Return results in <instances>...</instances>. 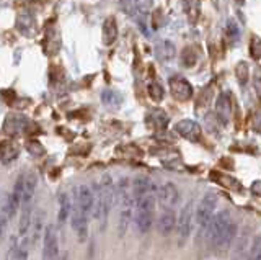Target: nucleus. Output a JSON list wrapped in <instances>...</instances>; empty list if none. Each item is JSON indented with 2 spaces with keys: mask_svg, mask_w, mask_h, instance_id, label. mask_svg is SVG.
I'll use <instances>...</instances> for the list:
<instances>
[{
  "mask_svg": "<svg viewBox=\"0 0 261 260\" xmlns=\"http://www.w3.org/2000/svg\"><path fill=\"white\" fill-rule=\"evenodd\" d=\"M134 221L139 232H147L155 219V205H157V186L149 177H137L133 182Z\"/></svg>",
  "mask_w": 261,
  "mask_h": 260,
  "instance_id": "obj_1",
  "label": "nucleus"
},
{
  "mask_svg": "<svg viewBox=\"0 0 261 260\" xmlns=\"http://www.w3.org/2000/svg\"><path fill=\"white\" fill-rule=\"evenodd\" d=\"M95 190V206L93 216L98 221H101V227H105L106 219L110 216V211L116 201V188H114L113 178L110 174H105L98 185L93 186Z\"/></svg>",
  "mask_w": 261,
  "mask_h": 260,
  "instance_id": "obj_2",
  "label": "nucleus"
},
{
  "mask_svg": "<svg viewBox=\"0 0 261 260\" xmlns=\"http://www.w3.org/2000/svg\"><path fill=\"white\" fill-rule=\"evenodd\" d=\"M209 241L212 246L224 249L230 246V242L237 235V224L228 211H219L209 224Z\"/></svg>",
  "mask_w": 261,
  "mask_h": 260,
  "instance_id": "obj_3",
  "label": "nucleus"
},
{
  "mask_svg": "<svg viewBox=\"0 0 261 260\" xmlns=\"http://www.w3.org/2000/svg\"><path fill=\"white\" fill-rule=\"evenodd\" d=\"M116 200L119 206V235H124L127 227L133 219V209H134V195H133V183L127 178H121V182L116 188Z\"/></svg>",
  "mask_w": 261,
  "mask_h": 260,
  "instance_id": "obj_4",
  "label": "nucleus"
},
{
  "mask_svg": "<svg viewBox=\"0 0 261 260\" xmlns=\"http://www.w3.org/2000/svg\"><path fill=\"white\" fill-rule=\"evenodd\" d=\"M216 206H217V195L207 192L199 201L198 209H196V221L202 227V229H207L211 221L216 216Z\"/></svg>",
  "mask_w": 261,
  "mask_h": 260,
  "instance_id": "obj_5",
  "label": "nucleus"
},
{
  "mask_svg": "<svg viewBox=\"0 0 261 260\" xmlns=\"http://www.w3.org/2000/svg\"><path fill=\"white\" fill-rule=\"evenodd\" d=\"M178 203H179L178 186L171 182L162 183L157 188V205H160V209H176Z\"/></svg>",
  "mask_w": 261,
  "mask_h": 260,
  "instance_id": "obj_6",
  "label": "nucleus"
},
{
  "mask_svg": "<svg viewBox=\"0 0 261 260\" xmlns=\"http://www.w3.org/2000/svg\"><path fill=\"white\" fill-rule=\"evenodd\" d=\"M43 260H59V238L54 224H47L44 229Z\"/></svg>",
  "mask_w": 261,
  "mask_h": 260,
  "instance_id": "obj_7",
  "label": "nucleus"
},
{
  "mask_svg": "<svg viewBox=\"0 0 261 260\" xmlns=\"http://www.w3.org/2000/svg\"><path fill=\"white\" fill-rule=\"evenodd\" d=\"M191 226H193V201H188L186 205L181 208L178 215V239L179 244H185L191 234Z\"/></svg>",
  "mask_w": 261,
  "mask_h": 260,
  "instance_id": "obj_8",
  "label": "nucleus"
},
{
  "mask_svg": "<svg viewBox=\"0 0 261 260\" xmlns=\"http://www.w3.org/2000/svg\"><path fill=\"white\" fill-rule=\"evenodd\" d=\"M73 203L84 211L85 215H93V206H95V192L90 188L88 185H80L75 190V198Z\"/></svg>",
  "mask_w": 261,
  "mask_h": 260,
  "instance_id": "obj_9",
  "label": "nucleus"
},
{
  "mask_svg": "<svg viewBox=\"0 0 261 260\" xmlns=\"http://www.w3.org/2000/svg\"><path fill=\"white\" fill-rule=\"evenodd\" d=\"M70 224L73 231L77 232V238L80 242L87 241L88 238V215H85L75 203L72 206V215H70Z\"/></svg>",
  "mask_w": 261,
  "mask_h": 260,
  "instance_id": "obj_10",
  "label": "nucleus"
},
{
  "mask_svg": "<svg viewBox=\"0 0 261 260\" xmlns=\"http://www.w3.org/2000/svg\"><path fill=\"white\" fill-rule=\"evenodd\" d=\"M30 120L23 115H18V113H10L7 118H5V123H4V133L7 136H20L27 131Z\"/></svg>",
  "mask_w": 261,
  "mask_h": 260,
  "instance_id": "obj_11",
  "label": "nucleus"
},
{
  "mask_svg": "<svg viewBox=\"0 0 261 260\" xmlns=\"http://www.w3.org/2000/svg\"><path fill=\"white\" fill-rule=\"evenodd\" d=\"M170 90H171V95H173V99H176L178 102H186L193 97L191 84L188 82L185 77H179V76L170 79Z\"/></svg>",
  "mask_w": 261,
  "mask_h": 260,
  "instance_id": "obj_12",
  "label": "nucleus"
},
{
  "mask_svg": "<svg viewBox=\"0 0 261 260\" xmlns=\"http://www.w3.org/2000/svg\"><path fill=\"white\" fill-rule=\"evenodd\" d=\"M175 131L181 137H185V139L193 141V143L199 141V137H201V126L193 120H181L179 123H176Z\"/></svg>",
  "mask_w": 261,
  "mask_h": 260,
  "instance_id": "obj_13",
  "label": "nucleus"
},
{
  "mask_svg": "<svg viewBox=\"0 0 261 260\" xmlns=\"http://www.w3.org/2000/svg\"><path fill=\"white\" fill-rule=\"evenodd\" d=\"M121 9L129 17L134 15H147L152 7V0H119Z\"/></svg>",
  "mask_w": 261,
  "mask_h": 260,
  "instance_id": "obj_14",
  "label": "nucleus"
},
{
  "mask_svg": "<svg viewBox=\"0 0 261 260\" xmlns=\"http://www.w3.org/2000/svg\"><path fill=\"white\" fill-rule=\"evenodd\" d=\"M15 27L23 36L31 38V36L36 35V20H35V17H33L31 12L18 13V17H16V21H15Z\"/></svg>",
  "mask_w": 261,
  "mask_h": 260,
  "instance_id": "obj_15",
  "label": "nucleus"
},
{
  "mask_svg": "<svg viewBox=\"0 0 261 260\" xmlns=\"http://www.w3.org/2000/svg\"><path fill=\"white\" fill-rule=\"evenodd\" d=\"M216 116L222 125H227L232 118V102L228 93H220L216 102Z\"/></svg>",
  "mask_w": 261,
  "mask_h": 260,
  "instance_id": "obj_16",
  "label": "nucleus"
},
{
  "mask_svg": "<svg viewBox=\"0 0 261 260\" xmlns=\"http://www.w3.org/2000/svg\"><path fill=\"white\" fill-rule=\"evenodd\" d=\"M178 223L176 218V209H160L159 216V231L163 235H168L171 231L175 229V226Z\"/></svg>",
  "mask_w": 261,
  "mask_h": 260,
  "instance_id": "obj_17",
  "label": "nucleus"
},
{
  "mask_svg": "<svg viewBox=\"0 0 261 260\" xmlns=\"http://www.w3.org/2000/svg\"><path fill=\"white\" fill-rule=\"evenodd\" d=\"M20 156V148L18 144L12 139H7L0 143V162L5 166L12 164V162Z\"/></svg>",
  "mask_w": 261,
  "mask_h": 260,
  "instance_id": "obj_18",
  "label": "nucleus"
},
{
  "mask_svg": "<svg viewBox=\"0 0 261 260\" xmlns=\"http://www.w3.org/2000/svg\"><path fill=\"white\" fill-rule=\"evenodd\" d=\"M31 223H33V203H24V205H21V215L18 223V231L21 238H24L30 232Z\"/></svg>",
  "mask_w": 261,
  "mask_h": 260,
  "instance_id": "obj_19",
  "label": "nucleus"
},
{
  "mask_svg": "<svg viewBox=\"0 0 261 260\" xmlns=\"http://www.w3.org/2000/svg\"><path fill=\"white\" fill-rule=\"evenodd\" d=\"M36 186H38V177L36 174L30 172L28 175H24V190H23V203H33V198H35L36 193Z\"/></svg>",
  "mask_w": 261,
  "mask_h": 260,
  "instance_id": "obj_20",
  "label": "nucleus"
},
{
  "mask_svg": "<svg viewBox=\"0 0 261 260\" xmlns=\"http://www.w3.org/2000/svg\"><path fill=\"white\" fill-rule=\"evenodd\" d=\"M118 38V25L116 20L113 17H110L108 20H105L103 23V43L106 46H111Z\"/></svg>",
  "mask_w": 261,
  "mask_h": 260,
  "instance_id": "obj_21",
  "label": "nucleus"
},
{
  "mask_svg": "<svg viewBox=\"0 0 261 260\" xmlns=\"http://www.w3.org/2000/svg\"><path fill=\"white\" fill-rule=\"evenodd\" d=\"M147 121L149 125L157 128V129H165L168 126V115L163 110H152L149 115H147Z\"/></svg>",
  "mask_w": 261,
  "mask_h": 260,
  "instance_id": "obj_22",
  "label": "nucleus"
},
{
  "mask_svg": "<svg viewBox=\"0 0 261 260\" xmlns=\"http://www.w3.org/2000/svg\"><path fill=\"white\" fill-rule=\"evenodd\" d=\"M59 213H57V221L62 226L65 221H67V218L72 215V205H70V200L65 193H61L59 195Z\"/></svg>",
  "mask_w": 261,
  "mask_h": 260,
  "instance_id": "obj_23",
  "label": "nucleus"
},
{
  "mask_svg": "<svg viewBox=\"0 0 261 260\" xmlns=\"http://www.w3.org/2000/svg\"><path fill=\"white\" fill-rule=\"evenodd\" d=\"M43 221H44V213L43 211H38L31 223V242L33 244H36L39 241V235L43 232Z\"/></svg>",
  "mask_w": 261,
  "mask_h": 260,
  "instance_id": "obj_24",
  "label": "nucleus"
},
{
  "mask_svg": "<svg viewBox=\"0 0 261 260\" xmlns=\"http://www.w3.org/2000/svg\"><path fill=\"white\" fill-rule=\"evenodd\" d=\"M101 102L110 108H118L122 103V97L114 90H105L101 93Z\"/></svg>",
  "mask_w": 261,
  "mask_h": 260,
  "instance_id": "obj_25",
  "label": "nucleus"
},
{
  "mask_svg": "<svg viewBox=\"0 0 261 260\" xmlns=\"http://www.w3.org/2000/svg\"><path fill=\"white\" fill-rule=\"evenodd\" d=\"M49 44H54L56 46V50L59 51V48H61V36H59V33H57V30L54 28H47V31H46V38H44V51L49 48Z\"/></svg>",
  "mask_w": 261,
  "mask_h": 260,
  "instance_id": "obj_26",
  "label": "nucleus"
},
{
  "mask_svg": "<svg viewBox=\"0 0 261 260\" xmlns=\"http://www.w3.org/2000/svg\"><path fill=\"white\" fill-rule=\"evenodd\" d=\"M185 12L190 17V21L194 23L199 15V0H185Z\"/></svg>",
  "mask_w": 261,
  "mask_h": 260,
  "instance_id": "obj_27",
  "label": "nucleus"
},
{
  "mask_svg": "<svg viewBox=\"0 0 261 260\" xmlns=\"http://www.w3.org/2000/svg\"><path fill=\"white\" fill-rule=\"evenodd\" d=\"M196 62H198V50H196L194 46L186 48L183 51V64L188 67H191Z\"/></svg>",
  "mask_w": 261,
  "mask_h": 260,
  "instance_id": "obj_28",
  "label": "nucleus"
},
{
  "mask_svg": "<svg viewBox=\"0 0 261 260\" xmlns=\"http://www.w3.org/2000/svg\"><path fill=\"white\" fill-rule=\"evenodd\" d=\"M149 95L153 102H162L163 100V95H165V90L159 82H150L149 84Z\"/></svg>",
  "mask_w": 261,
  "mask_h": 260,
  "instance_id": "obj_29",
  "label": "nucleus"
},
{
  "mask_svg": "<svg viewBox=\"0 0 261 260\" xmlns=\"http://www.w3.org/2000/svg\"><path fill=\"white\" fill-rule=\"evenodd\" d=\"M235 74H237V79H239V82H240L242 85L247 84V82H248V77H250L248 64H247V62H240L239 66H237Z\"/></svg>",
  "mask_w": 261,
  "mask_h": 260,
  "instance_id": "obj_30",
  "label": "nucleus"
},
{
  "mask_svg": "<svg viewBox=\"0 0 261 260\" xmlns=\"http://www.w3.org/2000/svg\"><path fill=\"white\" fill-rule=\"evenodd\" d=\"M248 260H261V235H256V238L253 239Z\"/></svg>",
  "mask_w": 261,
  "mask_h": 260,
  "instance_id": "obj_31",
  "label": "nucleus"
},
{
  "mask_svg": "<svg viewBox=\"0 0 261 260\" xmlns=\"http://www.w3.org/2000/svg\"><path fill=\"white\" fill-rule=\"evenodd\" d=\"M227 36H228V39H230L232 43H235L237 39H240V28H239V25L233 21V20H228V23H227Z\"/></svg>",
  "mask_w": 261,
  "mask_h": 260,
  "instance_id": "obj_32",
  "label": "nucleus"
},
{
  "mask_svg": "<svg viewBox=\"0 0 261 260\" xmlns=\"http://www.w3.org/2000/svg\"><path fill=\"white\" fill-rule=\"evenodd\" d=\"M27 149H28V152L31 154V156H35V157L43 156V154L46 152L43 146L39 144V141H28L27 143Z\"/></svg>",
  "mask_w": 261,
  "mask_h": 260,
  "instance_id": "obj_33",
  "label": "nucleus"
},
{
  "mask_svg": "<svg viewBox=\"0 0 261 260\" xmlns=\"http://www.w3.org/2000/svg\"><path fill=\"white\" fill-rule=\"evenodd\" d=\"M8 221H10V216H8L7 209H5L4 206H0V239H2L4 235H5Z\"/></svg>",
  "mask_w": 261,
  "mask_h": 260,
  "instance_id": "obj_34",
  "label": "nucleus"
},
{
  "mask_svg": "<svg viewBox=\"0 0 261 260\" xmlns=\"http://www.w3.org/2000/svg\"><path fill=\"white\" fill-rule=\"evenodd\" d=\"M250 54L253 56V59H261V38H253L250 44Z\"/></svg>",
  "mask_w": 261,
  "mask_h": 260,
  "instance_id": "obj_35",
  "label": "nucleus"
},
{
  "mask_svg": "<svg viewBox=\"0 0 261 260\" xmlns=\"http://www.w3.org/2000/svg\"><path fill=\"white\" fill-rule=\"evenodd\" d=\"M253 87H255L258 99L261 100V66H258L255 72H253Z\"/></svg>",
  "mask_w": 261,
  "mask_h": 260,
  "instance_id": "obj_36",
  "label": "nucleus"
},
{
  "mask_svg": "<svg viewBox=\"0 0 261 260\" xmlns=\"http://www.w3.org/2000/svg\"><path fill=\"white\" fill-rule=\"evenodd\" d=\"M163 54L162 56V59H170L171 56H173V53H175V48L171 46L168 41H165V43H162V46H159V54Z\"/></svg>",
  "mask_w": 261,
  "mask_h": 260,
  "instance_id": "obj_37",
  "label": "nucleus"
},
{
  "mask_svg": "<svg viewBox=\"0 0 261 260\" xmlns=\"http://www.w3.org/2000/svg\"><path fill=\"white\" fill-rule=\"evenodd\" d=\"M28 238H23V241L20 242L18 247V255H16V260H28Z\"/></svg>",
  "mask_w": 261,
  "mask_h": 260,
  "instance_id": "obj_38",
  "label": "nucleus"
},
{
  "mask_svg": "<svg viewBox=\"0 0 261 260\" xmlns=\"http://www.w3.org/2000/svg\"><path fill=\"white\" fill-rule=\"evenodd\" d=\"M18 247H20V244H16V239L12 238V246H10V249H8L7 260H16V255H18Z\"/></svg>",
  "mask_w": 261,
  "mask_h": 260,
  "instance_id": "obj_39",
  "label": "nucleus"
},
{
  "mask_svg": "<svg viewBox=\"0 0 261 260\" xmlns=\"http://www.w3.org/2000/svg\"><path fill=\"white\" fill-rule=\"evenodd\" d=\"M251 190L255 192L256 195H259V193H261V182H255V183H253Z\"/></svg>",
  "mask_w": 261,
  "mask_h": 260,
  "instance_id": "obj_40",
  "label": "nucleus"
},
{
  "mask_svg": "<svg viewBox=\"0 0 261 260\" xmlns=\"http://www.w3.org/2000/svg\"><path fill=\"white\" fill-rule=\"evenodd\" d=\"M67 257H69V255H67V254H65V255H62V258H59V260H69Z\"/></svg>",
  "mask_w": 261,
  "mask_h": 260,
  "instance_id": "obj_41",
  "label": "nucleus"
},
{
  "mask_svg": "<svg viewBox=\"0 0 261 260\" xmlns=\"http://www.w3.org/2000/svg\"><path fill=\"white\" fill-rule=\"evenodd\" d=\"M237 2H239L240 5H243V2H245V0H237Z\"/></svg>",
  "mask_w": 261,
  "mask_h": 260,
  "instance_id": "obj_42",
  "label": "nucleus"
}]
</instances>
